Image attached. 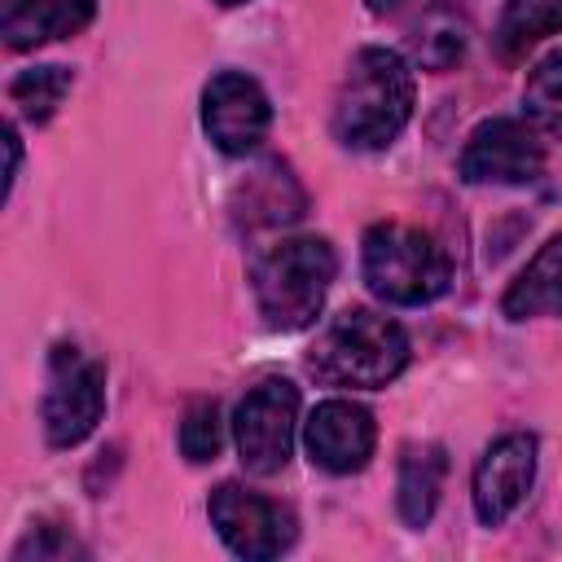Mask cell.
<instances>
[{
    "mask_svg": "<svg viewBox=\"0 0 562 562\" xmlns=\"http://www.w3.org/2000/svg\"><path fill=\"white\" fill-rule=\"evenodd\" d=\"M413 119V70L395 48H360L334 97V136L347 149H386Z\"/></svg>",
    "mask_w": 562,
    "mask_h": 562,
    "instance_id": "obj_1",
    "label": "cell"
},
{
    "mask_svg": "<svg viewBox=\"0 0 562 562\" xmlns=\"http://www.w3.org/2000/svg\"><path fill=\"white\" fill-rule=\"evenodd\" d=\"M334 277H338V255L316 233L281 237L268 250H259L250 263V290L263 325L277 334L307 329L321 316Z\"/></svg>",
    "mask_w": 562,
    "mask_h": 562,
    "instance_id": "obj_2",
    "label": "cell"
},
{
    "mask_svg": "<svg viewBox=\"0 0 562 562\" xmlns=\"http://www.w3.org/2000/svg\"><path fill=\"white\" fill-rule=\"evenodd\" d=\"M408 364V334L369 307H342L307 347V373L325 386L378 391Z\"/></svg>",
    "mask_w": 562,
    "mask_h": 562,
    "instance_id": "obj_3",
    "label": "cell"
},
{
    "mask_svg": "<svg viewBox=\"0 0 562 562\" xmlns=\"http://www.w3.org/2000/svg\"><path fill=\"white\" fill-rule=\"evenodd\" d=\"M360 272H364V285L373 290V299H382L391 307L435 303L452 281V263H448L443 246L430 233H422L413 224H395V220L364 228Z\"/></svg>",
    "mask_w": 562,
    "mask_h": 562,
    "instance_id": "obj_4",
    "label": "cell"
},
{
    "mask_svg": "<svg viewBox=\"0 0 562 562\" xmlns=\"http://www.w3.org/2000/svg\"><path fill=\"white\" fill-rule=\"evenodd\" d=\"M105 413V364L79 351L75 342H57L48 356V386H44V439L53 448L83 443Z\"/></svg>",
    "mask_w": 562,
    "mask_h": 562,
    "instance_id": "obj_5",
    "label": "cell"
},
{
    "mask_svg": "<svg viewBox=\"0 0 562 562\" xmlns=\"http://www.w3.org/2000/svg\"><path fill=\"white\" fill-rule=\"evenodd\" d=\"M299 435V386L285 378L255 382L233 413V443L250 474L268 479L290 465Z\"/></svg>",
    "mask_w": 562,
    "mask_h": 562,
    "instance_id": "obj_6",
    "label": "cell"
},
{
    "mask_svg": "<svg viewBox=\"0 0 562 562\" xmlns=\"http://www.w3.org/2000/svg\"><path fill=\"white\" fill-rule=\"evenodd\" d=\"M206 514H211L215 536L246 562H268L299 540L294 509L241 483H220L206 501Z\"/></svg>",
    "mask_w": 562,
    "mask_h": 562,
    "instance_id": "obj_7",
    "label": "cell"
},
{
    "mask_svg": "<svg viewBox=\"0 0 562 562\" xmlns=\"http://www.w3.org/2000/svg\"><path fill=\"white\" fill-rule=\"evenodd\" d=\"M268 127H272V105H268V92L259 88V79H250L246 70H220L206 79L202 132L220 154H228V158L255 154L268 140Z\"/></svg>",
    "mask_w": 562,
    "mask_h": 562,
    "instance_id": "obj_8",
    "label": "cell"
},
{
    "mask_svg": "<svg viewBox=\"0 0 562 562\" xmlns=\"http://www.w3.org/2000/svg\"><path fill=\"white\" fill-rule=\"evenodd\" d=\"M544 171L540 132L522 119H483L457 158L465 184H531Z\"/></svg>",
    "mask_w": 562,
    "mask_h": 562,
    "instance_id": "obj_9",
    "label": "cell"
},
{
    "mask_svg": "<svg viewBox=\"0 0 562 562\" xmlns=\"http://www.w3.org/2000/svg\"><path fill=\"white\" fill-rule=\"evenodd\" d=\"M378 443L373 413L356 400H321L303 422V448L325 474H356L369 465Z\"/></svg>",
    "mask_w": 562,
    "mask_h": 562,
    "instance_id": "obj_10",
    "label": "cell"
},
{
    "mask_svg": "<svg viewBox=\"0 0 562 562\" xmlns=\"http://www.w3.org/2000/svg\"><path fill=\"white\" fill-rule=\"evenodd\" d=\"M536 483V439L522 430H509L487 443V452L474 465V514L483 527H501L531 492Z\"/></svg>",
    "mask_w": 562,
    "mask_h": 562,
    "instance_id": "obj_11",
    "label": "cell"
},
{
    "mask_svg": "<svg viewBox=\"0 0 562 562\" xmlns=\"http://www.w3.org/2000/svg\"><path fill=\"white\" fill-rule=\"evenodd\" d=\"M303 211H307V193L281 158H263L233 189V220L246 228H277V224L299 220Z\"/></svg>",
    "mask_w": 562,
    "mask_h": 562,
    "instance_id": "obj_12",
    "label": "cell"
},
{
    "mask_svg": "<svg viewBox=\"0 0 562 562\" xmlns=\"http://www.w3.org/2000/svg\"><path fill=\"white\" fill-rule=\"evenodd\" d=\"M97 18V0H4L0 35L13 53L79 35Z\"/></svg>",
    "mask_w": 562,
    "mask_h": 562,
    "instance_id": "obj_13",
    "label": "cell"
},
{
    "mask_svg": "<svg viewBox=\"0 0 562 562\" xmlns=\"http://www.w3.org/2000/svg\"><path fill=\"white\" fill-rule=\"evenodd\" d=\"M501 312H505V321H531V316L562 321V233L549 237L531 255V263L505 285Z\"/></svg>",
    "mask_w": 562,
    "mask_h": 562,
    "instance_id": "obj_14",
    "label": "cell"
},
{
    "mask_svg": "<svg viewBox=\"0 0 562 562\" xmlns=\"http://www.w3.org/2000/svg\"><path fill=\"white\" fill-rule=\"evenodd\" d=\"M448 479V452L439 443H408L400 452V479H395V505L404 527H426L435 518L439 492Z\"/></svg>",
    "mask_w": 562,
    "mask_h": 562,
    "instance_id": "obj_15",
    "label": "cell"
},
{
    "mask_svg": "<svg viewBox=\"0 0 562 562\" xmlns=\"http://www.w3.org/2000/svg\"><path fill=\"white\" fill-rule=\"evenodd\" d=\"M465 44H470V22L452 9V4H435L422 13V22L413 26L408 35V53L422 70H452L461 57H465Z\"/></svg>",
    "mask_w": 562,
    "mask_h": 562,
    "instance_id": "obj_16",
    "label": "cell"
},
{
    "mask_svg": "<svg viewBox=\"0 0 562 562\" xmlns=\"http://www.w3.org/2000/svg\"><path fill=\"white\" fill-rule=\"evenodd\" d=\"M562 31V0H505L496 22V44L505 57H522L540 40Z\"/></svg>",
    "mask_w": 562,
    "mask_h": 562,
    "instance_id": "obj_17",
    "label": "cell"
},
{
    "mask_svg": "<svg viewBox=\"0 0 562 562\" xmlns=\"http://www.w3.org/2000/svg\"><path fill=\"white\" fill-rule=\"evenodd\" d=\"M522 114L527 123L558 140L562 145V48L544 53L531 70H527V83H522Z\"/></svg>",
    "mask_w": 562,
    "mask_h": 562,
    "instance_id": "obj_18",
    "label": "cell"
},
{
    "mask_svg": "<svg viewBox=\"0 0 562 562\" xmlns=\"http://www.w3.org/2000/svg\"><path fill=\"white\" fill-rule=\"evenodd\" d=\"M75 88V70L70 66H31L22 75H13L9 97L22 110V119L31 123H48L57 114V105L66 101V92Z\"/></svg>",
    "mask_w": 562,
    "mask_h": 562,
    "instance_id": "obj_19",
    "label": "cell"
},
{
    "mask_svg": "<svg viewBox=\"0 0 562 562\" xmlns=\"http://www.w3.org/2000/svg\"><path fill=\"white\" fill-rule=\"evenodd\" d=\"M224 448V422H220V404L215 400H193L180 417V452L193 465L215 461Z\"/></svg>",
    "mask_w": 562,
    "mask_h": 562,
    "instance_id": "obj_20",
    "label": "cell"
},
{
    "mask_svg": "<svg viewBox=\"0 0 562 562\" xmlns=\"http://www.w3.org/2000/svg\"><path fill=\"white\" fill-rule=\"evenodd\" d=\"M70 553H83L61 527H31L26 531V540L13 549V562H26V558H35V562H57V558H70Z\"/></svg>",
    "mask_w": 562,
    "mask_h": 562,
    "instance_id": "obj_21",
    "label": "cell"
},
{
    "mask_svg": "<svg viewBox=\"0 0 562 562\" xmlns=\"http://www.w3.org/2000/svg\"><path fill=\"white\" fill-rule=\"evenodd\" d=\"M4 154H9V162H4V198L13 193V180H18V167H22V140H18V127L13 123H4Z\"/></svg>",
    "mask_w": 562,
    "mask_h": 562,
    "instance_id": "obj_22",
    "label": "cell"
},
{
    "mask_svg": "<svg viewBox=\"0 0 562 562\" xmlns=\"http://www.w3.org/2000/svg\"><path fill=\"white\" fill-rule=\"evenodd\" d=\"M364 4H369V13H395L404 0H364Z\"/></svg>",
    "mask_w": 562,
    "mask_h": 562,
    "instance_id": "obj_23",
    "label": "cell"
},
{
    "mask_svg": "<svg viewBox=\"0 0 562 562\" xmlns=\"http://www.w3.org/2000/svg\"><path fill=\"white\" fill-rule=\"evenodd\" d=\"M215 4H224V9H233V4H246V0H215Z\"/></svg>",
    "mask_w": 562,
    "mask_h": 562,
    "instance_id": "obj_24",
    "label": "cell"
}]
</instances>
